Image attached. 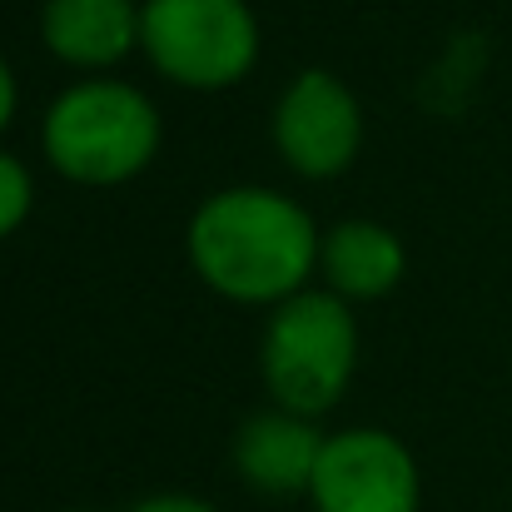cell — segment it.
I'll return each mask as SVG.
<instances>
[{"instance_id": "6da1fadb", "label": "cell", "mask_w": 512, "mask_h": 512, "mask_svg": "<svg viewBox=\"0 0 512 512\" xmlns=\"http://www.w3.org/2000/svg\"><path fill=\"white\" fill-rule=\"evenodd\" d=\"M314 214L269 184H229L194 204L184 224V254L209 294L244 309H279L319 274Z\"/></svg>"}, {"instance_id": "7a4b0ae2", "label": "cell", "mask_w": 512, "mask_h": 512, "mask_svg": "<svg viewBox=\"0 0 512 512\" xmlns=\"http://www.w3.org/2000/svg\"><path fill=\"white\" fill-rule=\"evenodd\" d=\"M165 145L160 105L115 75H85L65 85L45 120H40V150L45 165L85 189H115L130 184L155 165Z\"/></svg>"}, {"instance_id": "3957f363", "label": "cell", "mask_w": 512, "mask_h": 512, "mask_svg": "<svg viewBox=\"0 0 512 512\" xmlns=\"http://www.w3.org/2000/svg\"><path fill=\"white\" fill-rule=\"evenodd\" d=\"M358 368V319L334 289H304L269 309L264 343H259V373L274 398V408L299 418H324L339 408V398Z\"/></svg>"}, {"instance_id": "277c9868", "label": "cell", "mask_w": 512, "mask_h": 512, "mask_svg": "<svg viewBox=\"0 0 512 512\" xmlns=\"http://www.w3.org/2000/svg\"><path fill=\"white\" fill-rule=\"evenodd\" d=\"M140 50L179 90H229L264 50L249 0H140Z\"/></svg>"}, {"instance_id": "5b68a950", "label": "cell", "mask_w": 512, "mask_h": 512, "mask_svg": "<svg viewBox=\"0 0 512 512\" xmlns=\"http://www.w3.org/2000/svg\"><path fill=\"white\" fill-rule=\"evenodd\" d=\"M314 512H423V473L408 443L388 428H339L324 438L314 483Z\"/></svg>"}, {"instance_id": "8992f818", "label": "cell", "mask_w": 512, "mask_h": 512, "mask_svg": "<svg viewBox=\"0 0 512 512\" xmlns=\"http://www.w3.org/2000/svg\"><path fill=\"white\" fill-rule=\"evenodd\" d=\"M279 160L304 179H339L363 150V105L334 70H299L269 120Z\"/></svg>"}, {"instance_id": "52a82bcc", "label": "cell", "mask_w": 512, "mask_h": 512, "mask_svg": "<svg viewBox=\"0 0 512 512\" xmlns=\"http://www.w3.org/2000/svg\"><path fill=\"white\" fill-rule=\"evenodd\" d=\"M324 438L329 433H319L314 418H299V413H284V408L254 413L234 433V448H229L234 473L264 498H299V493L309 498Z\"/></svg>"}, {"instance_id": "ba28073f", "label": "cell", "mask_w": 512, "mask_h": 512, "mask_svg": "<svg viewBox=\"0 0 512 512\" xmlns=\"http://www.w3.org/2000/svg\"><path fill=\"white\" fill-rule=\"evenodd\" d=\"M40 45L85 75H105L140 50V0H45Z\"/></svg>"}, {"instance_id": "9c48e42d", "label": "cell", "mask_w": 512, "mask_h": 512, "mask_svg": "<svg viewBox=\"0 0 512 512\" xmlns=\"http://www.w3.org/2000/svg\"><path fill=\"white\" fill-rule=\"evenodd\" d=\"M408 274L403 239L378 219H339L319 244V279L348 304L388 299Z\"/></svg>"}, {"instance_id": "30bf717a", "label": "cell", "mask_w": 512, "mask_h": 512, "mask_svg": "<svg viewBox=\"0 0 512 512\" xmlns=\"http://www.w3.org/2000/svg\"><path fill=\"white\" fill-rule=\"evenodd\" d=\"M35 209V174L25 170L20 155L0 150V244L30 219Z\"/></svg>"}, {"instance_id": "8fae6325", "label": "cell", "mask_w": 512, "mask_h": 512, "mask_svg": "<svg viewBox=\"0 0 512 512\" xmlns=\"http://www.w3.org/2000/svg\"><path fill=\"white\" fill-rule=\"evenodd\" d=\"M130 512H219V508L194 498V493H155V498H140Z\"/></svg>"}, {"instance_id": "7c38bea8", "label": "cell", "mask_w": 512, "mask_h": 512, "mask_svg": "<svg viewBox=\"0 0 512 512\" xmlns=\"http://www.w3.org/2000/svg\"><path fill=\"white\" fill-rule=\"evenodd\" d=\"M15 110H20V85H15V70H10V60L0 55V135L15 125Z\"/></svg>"}, {"instance_id": "4fadbf2b", "label": "cell", "mask_w": 512, "mask_h": 512, "mask_svg": "<svg viewBox=\"0 0 512 512\" xmlns=\"http://www.w3.org/2000/svg\"><path fill=\"white\" fill-rule=\"evenodd\" d=\"M75 512H80V508H75Z\"/></svg>"}]
</instances>
